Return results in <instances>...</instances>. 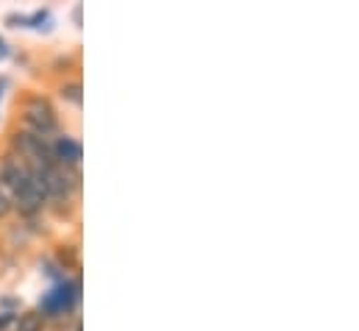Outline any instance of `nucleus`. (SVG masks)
Segmentation results:
<instances>
[{
	"mask_svg": "<svg viewBox=\"0 0 359 331\" xmlns=\"http://www.w3.org/2000/svg\"><path fill=\"white\" fill-rule=\"evenodd\" d=\"M0 181H3V187L11 192V198L17 201V206L22 209V212H28V215H34V212H39L42 206H45V195H42V189H39V184H36V178H34V173H31V167L25 165L20 156H6L3 162H0Z\"/></svg>",
	"mask_w": 359,
	"mask_h": 331,
	"instance_id": "f257e3e1",
	"label": "nucleus"
},
{
	"mask_svg": "<svg viewBox=\"0 0 359 331\" xmlns=\"http://www.w3.org/2000/svg\"><path fill=\"white\" fill-rule=\"evenodd\" d=\"M22 123H25V131H31L42 140H50L59 131L56 109L50 106V100L39 97V95H34L22 103Z\"/></svg>",
	"mask_w": 359,
	"mask_h": 331,
	"instance_id": "f03ea898",
	"label": "nucleus"
},
{
	"mask_svg": "<svg viewBox=\"0 0 359 331\" xmlns=\"http://www.w3.org/2000/svg\"><path fill=\"white\" fill-rule=\"evenodd\" d=\"M14 148L20 151V159L31 167H50L56 165L53 151H50V140H42L31 131H17L14 134Z\"/></svg>",
	"mask_w": 359,
	"mask_h": 331,
	"instance_id": "7ed1b4c3",
	"label": "nucleus"
},
{
	"mask_svg": "<svg viewBox=\"0 0 359 331\" xmlns=\"http://www.w3.org/2000/svg\"><path fill=\"white\" fill-rule=\"evenodd\" d=\"M79 290H81L79 281H65L62 287L50 290V292L42 298V312H39V315H42V318H45V315H50V318H53V315H67V312L73 309V304L79 301V295H81Z\"/></svg>",
	"mask_w": 359,
	"mask_h": 331,
	"instance_id": "20e7f679",
	"label": "nucleus"
},
{
	"mask_svg": "<svg viewBox=\"0 0 359 331\" xmlns=\"http://www.w3.org/2000/svg\"><path fill=\"white\" fill-rule=\"evenodd\" d=\"M50 151H53V159L59 167H67V170H76L81 165V142L73 140V137H59L56 142H50Z\"/></svg>",
	"mask_w": 359,
	"mask_h": 331,
	"instance_id": "39448f33",
	"label": "nucleus"
},
{
	"mask_svg": "<svg viewBox=\"0 0 359 331\" xmlns=\"http://www.w3.org/2000/svg\"><path fill=\"white\" fill-rule=\"evenodd\" d=\"M42 329H45V318L39 312H22L17 318V326H14V331H42Z\"/></svg>",
	"mask_w": 359,
	"mask_h": 331,
	"instance_id": "423d86ee",
	"label": "nucleus"
},
{
	"mask_svg": "<svg viewBox=\"0 0 359 331\" xmlns=\"http://www.w3.org/2000/svg\"><path fill=\"white\" fill-rule=\"evenodd\" d=\"M62 97L70 100V103H81V86H79V83H67V86H62Z\"/></svg>",
	"mask_w": 359,
	"mask_h": 331,
	"instance_id": "0eeeda50",
	"label": "nucleus"
},
{
	"mask_svg": "<svg viewBox=\"0 0 359 331\" xmlns=\"http://www.w3.org/2000/svg\"><path fill=\"white\" fill-rule=\"evenodd\" d=\"M8 212H11V198H8V195L0 189V217H6Z\"/></svg>",
	"mask_w": 359,
	"mask_h": 331,
	"instance_id": "6e6552de",
	"label": "nucleus"
},
{
	"mask_svg": "<svg viewBox=\"0 0 359 331\" xmlns=\"http://www.w3.org/2000/svg\"><path fill=\"white\" fill-rule=\"evenodd\" d=\"M11 320H14V315H11V312H3V315H0V331L6 329Z\"/></svg>",
	"mask_w": 359,
	"mask_h": 331,
	"instance_id": "1a4fd4ad",
	"label": "nucleus"
},
{
	"mask_svg": "<svg viewBox=\"0 0 359 331\" xmlns=\"http://www.w3.org/2000/svg\"><path fill=\"white\" fill-rule=\"evenodd\" d=\"M0 56H6V48H3V39H0Z\"/></svg>",
	"mask_w": 359,
	"mask_h": 331,
	"instance_id": "9d476101",
	"label": "nucleus"
}]
</instances>
